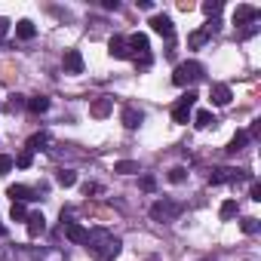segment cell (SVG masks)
<instances>
[{
    "instance_id": "1",
    "label": "cell",
    "mask_w": 261,
    "mask_h": 261,
    "mask_svg": "<svg viewBox=\"0 0 261 261\" xmlns=\"http://www.w3.org/2000/svg\"><path fill=\"white\" fill-rule=\"evenodd\" d=\"M120 249H123L120 237H111V233H105V230H92V233L86 237V252H89L95 261H111V258L120 255Z\"/></svg>"
},
{
    "instance_id": "2",
    "label": "cell",
    "mask_w": 261,
    "mask_h": 261,
    "mask_svg": "<svg viewBox=\"0 0 261 261\" xmlns=\"http://www.w3.org/2000/svg\"><path fill=\"white\" fill-rule=\"evenodd\" d=\"M203 77V65L200 62H181V65H175V71H172V83L175 86H188V83H194V80H200Z\"/></svg>"
},
{
    "instance_id": "3",
    "label": "cell",
    "mask_w": 261,
    "mask_h": 261,
    "mask_svg": "<svg viewBox=\"0 0 261 261\" xmlns=\"http://www.w3.org/2000/svg\"><path fill=\"white\" fill-rule=\"evenodd\" d=\"M194 105H197V89H188V92L175 101V108H172V120H175V123H191V117H194Z\"/></svg>"
},
{
    "instance_id": "4",
    "label": "cell",
    "mask_w": 261,
    "mask_h": 261,
    "mask_svg": "<svg viewBox=\"0 0 261 261\" xmlns=\"http://www.w3.org/2000/svg\"><path fill=\"white\" fill-rule=\"evenodd\" d=\"M181 212V203H172V200H157L154 206H151V218L154 221H169V218H175Z\"/></svg>"
},
{
    "instance_id": "5",
    "label": "cell",
    "mask_w": 261,
    "mask_h": 261,
    "mask_svg": "<svg viewBox=\"0 0 261 261\" xmlns=\"http://www.w3.org/2000/svg\"><path fill=\"white\" fill-rule=\"evenodd\" d=\"M215 31H218V19H209V22H206L200 31H194V34L188 37V46H191V49H200V46H203V43H206V40H209Z\"/></svg>"
},
{
    "instance_id": "6",
    "label": "cell",
    "mask_w": 261,
    "mask_h": 261,
    "mask_svg": "<svg viewBox=\"0 0 261 261\" xmlns=\"http://www.w3.org/2000/svg\"><path fill=\"white\" fill-rule=\"evenodd\" d=\"M126 43H129V53H133L136 59H139V56H151V40H148V34H142V31L129 34Z\"/></svg>"
},
{
    "instance_id": "7",
    "label": "cell",
    "mask_w": 261,
    "mask_h": 261,
    "mask_svg": "<svg viewBox=\"0 0 261 261\" xmlns=\"http://www.w3.org/2000/svg\"><path fill=\"white\" fill-rule=\"evenodd\" d=\"M148 25H151V28H154V31H157L160 37H166V40H169V37L175 34V25H172V19H169V16H163V13H154Z\"/></svg>"
},
{
    "instance_id": "8",
    "label": "cell",
    "mask_w": 261,
    "mask_h": 261,
    "mask_svg": "<svg viewBox=\"0 0 261 261\" xmlns=\"http://www.w3.org/2000/svg\"><path fill=\"white\" fill-rule=\"evenodd\" d=\"M261 16V10L258 7H249V4H240L237 10H233V25H249V22H255Z\"/></svg>"
},
{
    "instance_id": "9",
    "label": "cell",
    "mask_w": 261,
    "mask_h": 261,
    "mask_svg": "<svg viewBox=\"0 0 261 261\" xmlns=\"http://www.w3.org/2000/svg\"><path fill=\"white\" fill-rule=\"evenodd\" d=\"M62 65H65V71H68V74H83V68H86V62H83L80 49H68V53H65V59H62Z\"/></svg>"
},
{
    "instance_id": "10",
    "label": "cell",
    "mask_w": 261,
    "mask_h": 261,
    "mask_svg": "<svg viewBox=\"0 0 261 261\" xmlns=\"http://www.w3.org/2000/svg\"><path fill=\"white\" fill-rule=\"evenodd\" d=\"M108 53L114 56V59H133V53H129V43H126V37H111L108 40Z\"/></svg>"
},
{
    "instance_id": "11",
    "label": "cell",
    "mask_w": 261,
    "mask_h": 261,
    "mask_svg": "<svg viewBox=\"0 0 261 261\" xmlns=\"http://www.w3.org/2000/svg\"><path fill=\"white\" fill-rule=\"evenodd\" d=\"M111 111H114V98H108V95H101V98H95V101L89 105V114H92L95 120H105Z\"/></svg>"
},
{
    "instance_id": "12",
    "label": "cell",
    "mask_w": 261,
    "mask_h": 261,
    "mask_svg": "<svg viewBox=\"0 0 261 261\" xmlns=\"http://www.w3.org/2000/svg\"><path fill=\"white\" fill-rule=\"evenodd\" d=\"M7 197H10L13 203H28V200H37V197H34V191H31L28 185H10V188H7Z\"/></svg>"
},
{
    "instance_id": "13",
    "label": "cell",
    "mask_w": 261,
    "mask_h": 261,
    "mask_svg": "<svg viewBox=\"0 0 261 261\" xmlns=\"http://www.w3.org/2000/svg\"><path fill=\"white\" fill-rule=\"evenodd\" d=\"M25 221H28V237H31V240H37V237L46 230V218H43V212H31Z\"/></svg>"
},
{
    "instance_id": "14",
    "label": "cell",
    "mask_w": 261,
    "mask_h": 261,
    "mask_svg": "<svg viewBox=\"0 0 261 261\" xmlns=\"http://www.w3.org/2000/svg\"><path fill=\"white\" fill-rule=\"evenodd\" d=\"M120 120H123V126H126V129H139V126H142V120H145V114H142L139 108H123Z\"/></svg>"
},
{
    "instance_id": "15",
    "label": "cell",
    "mask_w": 261,
    "mask_h": 261,
    "mask_svg": "<svg viewBox=\"0 0 261 261\" xmlns=\"http://www.w3.org/2000/svg\"><path fill=\"white\" fill-rule=\"evenodd\" d=\"M243 178V169H215L209 175V185H224V181H237Z\"/></svg>"
},
{
    "instance_id": "16",
    "label": "cell",
    "mask_w": 261,
    "mask_h": 261,
    "mask_svg": "<svg viewBox=\"0 0 261 261\" xmlns=\"http://www.w3.org/2000/svg\"><path fill=\"white\" fill-rule=\"evenodd\" d=\"M230 98H233L230 86H224V83H215V86H212V105L224 108V105H230Z\"/></svg>"
},
{
    "instance_id": "17",
    "label": "cell",
    "mask_w": 261,
    "mask_h": 261,
    "mask_svg": "<svg viewBox=\"0 0 261 261\" xmlns=\"http://www.w3.org/2000/svg\"><path fill=\"white\" fill-rule=\"evenodd\" d=\"M46 145H49V133H34V136L28 139L25 151H31V154H37V151H49Z\"/></svg>"
},
{
    "instance_id": "18",
    "label": "cell",
    "mask_w": 261,
    "mask_h": 261,
    "mask_svg": "<svg viewBox=\"0 0 261 261\" xmlns=\"http://www.w3.org/2000/svg\"><path fill=\"white\" fill-rule=\"evenodd\" d=\"M65 237H68L71 243H86L89 230H86L83 224H77V221H68V227H65Z\"/></svg>"
},
{
    "instance_id": "19",
    "label": "cell",
    "mask_w": 261,
    "mask_h": 261,
    "mask_svg": "<svg viewBox=\"0 0 261 261\" xmlns=\"http://www.w3.org/2000/svg\"><path fill=\"white\" fill-rule=\"evenodd\" d=\"M16 37H19V40H34V37H37V28H34V22H28V19H19V22H16Z\"/></svg>"
},
{
    "instance_id": "20",
    "label": "cell",
    "mask_w": 261,
    "mask_h": 261,
    "mask_svg": "<svg viewBox=\"0 0 261 261\" xmlns=\"http://www.w3.org/2000/svg\"><path fill=\"white\" fill-rule=\"evenodd\" d=\"M215 123V117H212V111H206V108H200V111H194V126L197 129H209Z\"/></svg>"
},
{
    "instance_id": "21",
    "label": "cell",
    "mask_w": 261,
    "mask_h": 261,
    "mask_svg": "<svg viewBox=\"0 0 261 261\" xmlns=\"http://www.w3.org/2000/svg\"><path fill=\"white\" fill-rule=\"evenodd\" d=\"M28 111H31V114H46V111H49V98H46V95L28 98Z\"/></svg>"
},
{
    "instance_id": "22",
    "label": "cell",
    "mask_w": 261,
    "mask_h": 261,
    "mask_svg": "<svg viewBox=\"0 0 261 261\" xmlns=\"http://www.w3.org/2000/svg\"><path fill=\"white\" fill-rule=\"evenodd\" d=\"M246 142H249V133H246V129H240V133L230 139V145H227V154H237V151H243V148H246Z\"/></svg>"
},
{
    "instance_id": "23",
    "label": "cell",
    "mask_w": 261,
    "mask_h": 261,
    "mask_svg": "<svg viewBox=\"0 0 261 261\" xmlns=\"http://www.w3.org/2000/svg\"><path fill=\"white\" fill-rule=\"evenodd\" d=\"M56 181H59L62 188H74V185H77V172H74V169H59V172H56Z\"/></svg>"
},
{
    "instance_id": "24",
    "label": "cell",
    "mask_w": 261,
    "mask_h": 261,
    "mask_svg": "<svg viewBox=\"0 0 261 261\" xmlns=\"http://www.w3.org/2000/svg\"><path fill=\"white\" fill-rule=\"evenodd\" d=\"M240 212V206H237V200H224L221 203V209H218V215H221V221H230L233 215Z\"/></svg>"
},
{
    "instance_id": "25",
    "label": "cell",
    "mask_w": 261,
    "mask_h": 261,
    "mask_svg": "<svg viewBox=\"0 0 261 261\" xmlns=\"http://www.w3.org/2000/svg\"><path fill=\"white\" fill-rule=\"evenodd\" d=\"M114 172H120V175H133V172H139V163H133V160H120V163H114Z\"/></svg>"
},
{
    "instance_id": "26",
    "label": "cell",
    "mask_w": 261,
    "mask_h": 261,
    "mask_svg": "<svg viewBox=\"0 0 261 261\" xmlns=\"http://www.w3.org/2000/svg\"><path fill=\"white\" fill-rule=\"evenodd\" d=\"M13 163H16V166H19V169H28V166H31V163H34V154H31V151H22V154H19V157H16V160H13Z\"/></svg>"
},
{
    "instance_id": "27",
    "label": "cell",
    "mask_w": 261,
    "mask_h": 261,
    "mask_svg": "<svg viewBox=\"0 0 261 261\" xmlns=\"http://www.w3.org/2000/svg\"><path fill=\"white\" fill-rule=\"evenodd\" d=\"M185 178H188V169H185V166H175V169H169V181H172V185H181Z\"/></svg>"
},
{
    "instance_id": "28",
    "label": "cell",
    "mask_w": 261,
    "mask_h": 261,
    "mask_svg": "<svg viewBox=\"0 0 261 261\" xmlns=\"http://www.w3.org/2000/svg\"><path fill=\"white\" fill-rule=\"evenodd\" d=\"M10 218H13V221H25V218H28V215H25V203H13V206H10Z\"/></svg>"
},
{
    "instance_id": "29",
    "label": "cell",
    "mask_w": 261,
    "mask_h": 261,
    "mask_svg": "<svg viewBox=\"0 0 261 261\" xmlns=\"http://www.w3.org/2000/svg\"><path fill=\"white\" fill-rule=\"evenodd\" d=\"M258 227H261L258 218H243V221H240V230H243V233H258Z\"/></svg>"
},
{
    "instance_id": "30",
    "label": "cell",
    "mask_w": 261,
    "mask_h": 261,
    "mask_svg": "<svg viewBox=\"0 0 261 261\" xmlns=\"http://www.w3.org/2000/svg\"><path fill=\"white\" fill-rule=\"evenodd\" d=\"M203 13H206L209 19H215V16L221 13V0H212V4H203Z\"/></svg>"
},
{
    "instance_id": "31",
    "label": "cell",
    "mask_w": 261,
    "mask_h": 261,
    "mask_svg": "<svg viewBox=\"0 0 261 261\" xmlns=\"http://www.w3.org/2000/svg\"><path fill=\"white\" fill-rule=\"evenodd\" d=\"M13 166H16V163H13V157H10V154H0V175H7Z\"/></svg>"
},
{
    "instance_id": "32",
    "label": "cell",
    "mask_w": 261,
    "mask_h": 261,
    "mask_svg": "<svg viewBox=\"0 0 261 261\" xmlns=\"http://www.w3.org/2000/svg\"><path fill=\"white\" fill-rule=\"evenodd\" d=\"M249 197H252L255 203H261V185H258V181H252V188H249Z\"/></svg>"
},
{
    "instance_id": "33",
    "label": "cell",
    "mask_w": 261,
    "mask_h": 261,
    "mask_svg": "<svg viewBox=\"0 0 261 261\" xmlns=\"http://www.w3.org/2000/svg\"><path fill=\"white\" fill-rule=\"evenodd\" d=\"M154 188H157L154 175H145V178H142V191H154Z\"/></svg>"
},
{
    "instance_id": "34",
    "label": "cell",
    "mask_w": 261,
    "mask_h": 261,
    "mask_svg": "<svg viewBox=\"0 0 261 261\" xmlns=\"http://www.w3.org/2000/svg\"><path fill=\"white\" fill-rule=\"evenodd\" d=\"M10 25H13L10 19H4V16H0V37H7V31H10Z\"/></svg>"
},
{
    "instance_id": "35",
    "label": "cell",
    "mask_w": 261,
    "mask_h": 261,
    "mask_svg": "<svg viewBox=\"0 0 261 261\" xmlns=\"http://www.w3.org/2000/svg\"><path fill=\"white\" fill-rule=\"evenodd\" d=\"M98 191H101L98 185H83V194H86V197H89V194H98Z\"/></svg>"
},
{
    "instance_id": "36",
    "label": "cell",
    "mask_w": 261,
    "mask_h": 261,
    "mask_svg": "<svg viewBox=\"0 0 261 261\" xmlns=\"http://www.w3.org/2000/svg\"><path fill=\"white\" fill-rule=\"evenodd\" d=\"M25 101H22V95H13V101H10V108H22Z\"/></svg>"
},
{
    "instance_id": "37",
    "label": "cell",
    "mask_w": 261,
    "mask_h": 261,
    "mask_svg": "<svg viewBox=\"0 0 261 261\" xmlns=\"http://www.w3.org/2000/svg\"><path fill=\"white\" fill-rule=\"evenodd\" d=\"M0 237H4V224H0Z\"/></svg>"
},
{
    "instance_id": "38",
    "label": "cell",
    "mask_w": 261,
    "mask_h": 261,
    "mask_svg": "<svg viewBox=\"0 0 261 261\" xmlns=\"http://www.w3.org/2000/svg\"><path fill=\"white\" fill-rule=\"evenodd\" d=\"M206 261H209V258H206Z\"/></svg>"
}]
</instances>
